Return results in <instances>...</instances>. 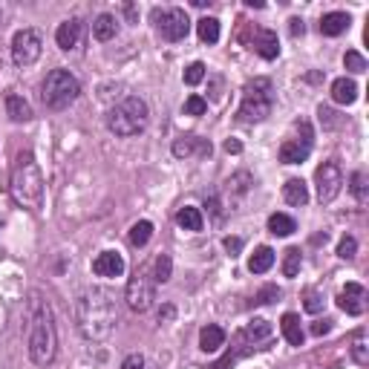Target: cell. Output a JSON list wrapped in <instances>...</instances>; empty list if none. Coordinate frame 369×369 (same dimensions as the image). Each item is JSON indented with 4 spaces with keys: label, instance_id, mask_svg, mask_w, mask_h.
<instances>
[{
    "label": "cell",
    "instance_id": "1",
    "mask_svg": "<svg viewBox=\"0 0 369 369\" xmlns=\"http://www.w3.org/2000/svg\"><path fill=\"white\" fill-rule=\"evenodd\" d=\"M119 323V303H116V294L110 289H101V286H92V289H84L75 300V326L78 332L92 341V343H101L113 335Z\"/></svg>",
    "mask_w": 369,
    "mask_h": 369
},
{
    "label": "cell",
    "instance_id": "2",
    "mask_svg": "<svg viewBox=\"0 0 369 369\" xmlns=\"http://www.w3.org/2000/svg\"><path fill=\"white\" fill-rule=\"evenodd\" d=\"M26 346L29 358L38 366H50L58 352V329L50 303L43 300L40 292L29 294V332H26Z\"/></svg>",
    "mask_w": 369,
    "mask_h": 369
},
{
    "label": "cell",
    "instance_id": "3",
    "mask_svg": "<svg viewBox=\"0 0 369 369\" xmlns=\"http://www.w3.org/2000/svg\"><path fill=\"white\" fill-rule=\"evenodd\" d=\"M12 197L18 205L29 211H40L43 205V176L29 150H21L12 167Z\"/></svg>",
    "mask_w": 369,
    "mask_h": 369
},
{
    "label": "cell",
    "instance_id": "4",
    "mask_svg": "<svg viewBox=\"0 0 369 369\" xmlns=\"http://www.w3.org/2000/svg\"><path fill=\"white\" fill-rule=\"evenodd\" d=\"M148 121H150L148 101L138 99V96H127L116 107L107 110V127H110V133H116L121 138L138 136V133L148 127Z\"/></svg>",
    "mask_w": 369,
    "mask_h": 369
},
{
    "label": "cell",
    "instance_id": "5",
    "mask_svg": "<svg viewBox=\"0 0 369 369\" xmlns=\"http://www.w3.org/2000/svg\"><path fill=\"white\" fill-rule=\"evenodd\" d=\"M274 110V87L268 78H254L243 89V104L237 110V119L246 124H257L268 119Z\"/></svg>",
    "mask_w": 369,
    "mask_h": 369
},
{
    "label": "cell",
    "instance_id": "6",
    "mask_svg": "<svg viewBox=\"0 0 369 369\" xmlns=\"http://www.w3.org/2000/svg\"><path fill=\"white\" fill-rule=\"evenodd\" d=\"M81 96V84L70 70H53L40 84V99L50 110H67Z\"/></svg>",
    "mask_w": 369,
    "mask_h": 369
},
{
    "label": "cell",
    "instance_id": "7",
    "mask_svg": "<svg viewBox=\"0 0 369 369\" xmlns=\"http://www.w3.org/2000/svg\"><path fill=\"white\" fill-rule=\"evenodd\" d=\"M124 300L133 312H148L156 300V286H153V277L148 268H138L130 280H127V289H124Z\"/></svg>",
    "mask_w": 369,
    "mask_h": 369
},
{
    "label": "cell",
    "instance_id": "8",
    "mask_svg": "<svg viewBox=\"0 0 369 369\" xmlns=\"http://www.w3.org/2000/svg\"><path fill=\"white\" fill-rule=\"evenodd\" d=\"M153 23H156V29H159V35L165 40H182V38H188V32H191L188 12L179 9V6L153 9Z\"/></svg>",
    "mask_w": 369,
    "mask_h": 369
},
{
    "label": "cell",
    "instance_id": "9",
    "mask_svg": "<svg viewBox=\"0 0 369 369\" xmlns=\"http://www.w3.org/2000/svg\"><path fill=\"white\" fill-rule=\"evenodd\" d=\"M40 50H43V40H40L38 29L15 32V38H12V61L18 67H32L40 58Z\"/></svg>",
    "mask_w": 369,
    "mask_h": 369
},
{
    "label": "cell",
    "instance_id": "10",
    "mask_svg": "<svg viewBox=\"0 0 369 369\" xmlns=\"http://www.w3.org/2000/svg\"><path fill=\"white\" fill-rule=\"evenodd\" d=\"M314 184H317V199L323 205H329L338 194H341V184H343V173L338 162H323L314 170Z\"/></svg>",
    "mask_w": 369,
    "mask_h": 369
},
{
    "label": "cell",
    "instance_id": "11",
    "mask_svg": "<svg viewBox=\"0 0 369 369\" xmlns=\"http://www.w3.org/2000/svg\"><path fill=\"white\" fill-rule=\"evenodd\" d=\"M309 153H312V127H309V121H303V136L286 138L277 156H280L283 165H300L309 159Z\"/></svg>",
    "mask_w": 369,
    "mask_h": 369
},
{
    "label": "cell",
    "instance_id": "12",
    "mask_svg": "<svg viewBox=\"0 0 369 369\" xmlns=\"http://www.w3.org/2000/svg\"><path fill=\"white\" fill-rule=\"evenodd\" d=\"M81 35H84V23H81L78 18H70V21H64V23L55 29V43L61 46L64 53H72L75 46L81 43Z\"/></svg>",
    "mask_w": 369,
    "mask_h": 369
},
{
    "label": "cell",
    "instance_id": "13",
    "mask_svg": "<svg viewBox=\"0 0 369 369\" xmlns=\"http://www.w3.org/2000/svg\"><path fill=\"white\" fill-rule=\"evenodd\" d=\"M251 50L257 55H263L265 61H274L277 55H280V40H277V32L271 29H257L254 32V40H251Z\"/></svg>",
    "mask_w": 369,
    "mask_h": 369
},
{
    "label": "cell",
    "instance_id": "14",
    "mask_svg": "<svg viewBox=\"0 0 369 369\" xmlns=\"http://www.w3.org/2000/svg\"><path fill=\"white\" fill-rule=\"evenodd\" d=\"M92 271L99 277H121L124 274V257L119 251H101L92 260Z\"/></svg>",
    "mask_w": 369,
    "mask_h": 369
},
{
    "label": "cell",
    "instance_id": "15",
    "mask_svg": "<svg viewBox=\"0 0 369 369\" xmlns=\"http://www.w3.org/2000/svg\"><path fill=\"white\" fill-rule=\"evenodd\" d=\"M363 300H366V289L360 283H346V289L338 297V306L346 314H363V306H366Z\"/></svg>",
    "mask_w": 369,
    "mask_h": 369
},
{
    "label": "cell",
    "instance_id": "16",
    "mask_svg": "<svg viewBox=\"0 0 369 369\" xmlns=\"http://www.w3.org/2000/svg\"><path fill=\"white\" fill-rule=\"evenodd\" d=\"M349 15L346 12H329V15H323L320 18V32L326 35V38H338V35H343L346 29H349Z\"/></svg>",
    "mask_w": 369,
    "mask_h": 369
},
{
    "label": "cell",
    "instance_id": "17",
    "mask_svg": "<svg viewBox=\"0 0 369 369\" xmlns=\"http://www.w3.org/2000/svg\"><path fill=\"white\" fill-rule=\"evenodd\" d=\"M222 346H225V329L216 326V323L202 326V332H199V349L202 352H219Z\"/></svg>",
    "mask_w": 369,
    "mask_h": 369
},
{
    "label": "cell",
    "instance_id": "18",
    "mask_svg": "<svg viewBox=\"0 0 369 369\" xmlns=\"http://www.w3.org/2000/svg\"><path fill=\"white\" fill-rule=\"evenodd\" d=\"M6 116H9L12 121L23 124V121H32V107H29V101H26L23 96H18V92H9V96H6Z\"/></svg>",
    "mask_w": 369,
    "mask_h": 369
},
{
    "label": "cell",
    "instance_id": "19",
    "mask_svg": "<svg viewBox=\"0 0 369 369\" xmlns=\"http://www.w3.org/2000/svg\"><path fill=\"white\" fill-rule=\"evenodd\" d=\"M197 148H199L202 153H211V145H205L202 138H197V136H179L176 142H173V156L188 159V156L197 153Z\"/></svg>",
    "mask_w": 369,
    "mask_h": 369
},
{
    "label": "cell",
    "instance_id": "20",
    "mask_svg": "<svg viewBox=\"0 0 369 369\" xmlns=\"http://www.w3.org/2000/svg\"><path fill=\"white\" fill-rule=\"evenodd\" d=\"M283 199L294 208H303L309 202V188H306V182L303 179H289L283 184Z\"/></svg>",
    "mask_w": 369,
    "mask_h": 369
},
{
    "label": "cell",
    "instance_id": "21",
    "mask_svg": "<svg viewBox=\"0 0 369 369\" xmlns=\"http://www.w3.org/2000/svg\"><path fill=\"white\" fill-rule=\"evenodd\" d=\"M280 329H283V338H286L292 346H303L306 332H303V326H300V317H297L294 312L283 314V320H280Z\"/></svg>",
    "mask_w": 369,
    "mask_h": 369
},
{
    "label": "cell",
    "instance_id": "22",
    "mask_svg": "<svg viewBox=\"0 0 369 369\" xmlns=\"http://www.w3.org/2000/svg\"><path fill=\"white\" fill-rule=\"evenodd\" d=\"M332 99H335L338 104H355V99H358V84H355L352 78H338V81L332 84Z\"/></svg>",
    "mask_w": 369,
    "mask_h": 369
},
{
    "label": "cell",
    "instance_id": "23",
    "mask_svg": "<svg viewBox=\"0 0 369 369\" xmlns=\"http://www.w3.org/2000/svg\"><path fill=\"white\" fill-rule=\"evenodd\" d=\"M92 35H96V40H113L119 35V21L113 15H99L92 21Z\"/></svg>",
    "mask_w": 369,
    "mask_h": 369
},
{
    "label": "cell",
    "instance_id": "24",
    "mask_svg": "<svg viewBox=\"0 0 369 369\" xmlns=\"http://www.w3.org/2000/svg\"><path fill=\"white\" fill-rule=\"evenodd\" d=\"M268 231L274 237H289L297 231V222L289 216V214H271L268 216Z\"/></svg>",
    "mask_w": 369,
    "mask_h": 369
},
{
    "label": "cell",
    "instance_id": "25",
    "mask_svg": "<svg viewBox=\"0 0 369 369\" xmlns=\"http://www.w3.org/2000/svg\"><path fill=\"white\" fill-rule=\"evenodd\" d=\"M271 265H274V251H271L268 246H260V248L248 257V271H251V274H265Z\"/></svg>",
    "mask_w": 369,
    "mask_h": 369
},
{
    "label": "cell",
    "instance_id": "26",
    "mask_svg": "<svg viewBox=\"0 0 369 369\" xmlns=\"http://www.w3.org/2000/svg\"><path fill=\"white\" fill-rule=\"evenodd\" d=\"M150 237H153V222H148V219L136 222V225L130 228V234H127V240H130L133 248H145V246L150 243Z\"/></svg>",
    "mask_w": 369,
    "mask_h": 369
},
{
    "label": "cell",
    "instance_id": "27",
    "mask_svg": "<svg viewBox=\"0 0 369 369\" xmlns=\"http://www.w3.org/2000/svg\"><path fill=\"white\" fill-rule=\"evenodd\" d=\"M176 225L184 228V231H202V214H199V208H194V205L179 208V214H176Z\"/></svg>",
    "mask_w": 369,
    "mask_h": 369
},
{
    "label": "cell",
    "instance_id": "28",
    "mask_svg": "<svg viewBox=\"0 0 369 369\" xmlns=\"http://www.w3.org/2000/svg\"><path fill=\"white\" fill-rule=\"evenodd\" d=\"M197 32H199V40L202 43H216L219 40V21L216 18H202L197 23Z\"/></svg>",
    "mask_w": 369,
    "mask_h": 369
},
{
    "label": "cell",
    "instance_id": "29",
    "mask_svg": "<svg viewBox=\"0 0 369 369\" xmlns=\"http://www.w3.org/2000/svg\"><path fill=\"white\" fill-rule=\"evenodd\" d=\"M170 271H173L170 254H159L156 263H153V280H156V283H167V280H170Z\"/></svg>",
    "mask_w": 369,
    "mask_h": 369
},
{
    "label": "cell",
    "instance_id": "30",
    "mask_svg": "<svg viewBox=\"0 0 369 369\" xmlns=\"http://www.w3.org/2000/svg\"><path fill=\"white\" fill-rule=\"evenodd\" d=\"M300 265H303L300 248H289V251H286V260H283V274H286V277H297V274H300Z\"/></svg>",
    "mask_w": 369,
    "mask_h": 369
},
{
    "label": "cell",
    "instance_id": "31",
    "mask_svg": "<svg viewBox=\"0 0 369 369\" xmlns=\"http://www.w3.org/2000/svg\"><path fill=\"white\" fill-rule=\"evenodd\" d=\"M349 182H352L349 188H352L355 199H358V202H366V197H369V194H366V173H363V170H355Z\"/></svg>",
    "mask_w": 369,
    "mask_h": 369
},
{
    "label": "cell",
    "instance_id": "32",
    "mask_svg": "<svg viewBox=\"0 0 369 369\" xmlns=\"http://www.w3.org/2000/svg\"><path fill=\"white\" fill-rule=\"evenodd\" d=\"M343 64H346V70H349V72H355V75L366 72V58H363L360 53H355V50H349V53L343 55Z\"/></svg>",
    "mask_w": 369,
    "mask_h": 369
},
{
    "label": "cell",
    "instance_id": "33",
    "mask_svg": "<svg viewBox=\"0 0 369 369\" xmlns=\"http://www.w3.org/2000/svg\"><path fill=\"white\" fill-rule=\"evenodd\" d=\"M208 113V101L202 96H188L184 101V116H205Z\"/></svg>",
    "mask_w": 369,
    "mask_h": 369
},
{
    "label": "cell",
    "instance_id": "34",
    "mask_svg": "<svg viewBox=\"0 0 369 369\" xmlns=\"http://www.w3.org/2000/svg\"><path fill=\"white\" fill-rule=\"evenodd\" d=\"M182 78H184V84L197 87V84H199V81L205 78V64H202V61H194V64H191L188 70H184V75H182Z\"/></svg>",
    "mask_w": 369,
    "mask_h": 369
},
{
    "label": "cell",
    "instance_id": "35",
    "mask_svg": "<svg viewBox=\"0 0 369 369\" xmlns=\"http://www.w3.org/2000/svg\"><path fill=\"white\" fill-rule=\"evenodd\" d=\"M268 335H271L268 320H251V326H248V338L260 341V338H268Z\"/></svg>",
    "mask_w": 369,
    "mask_h": 369
},
{
    "label": "cell",
    "instance_id": "36",
    "mask_svg": "<svg viewBox=\"0 0 369 369\" xmlns=\"http://www.w3.org/2000/svg\"><path fill=\"white\" fill-rule=\"evenodd\" d=\"M355 251H358L355 237H343V240L338 243V257H341V260H352V257H355Z\"/></svg>",
    "mask_w": 369,
    "mask_h": 369
},
{
    "label": "cell",
    "instance_id": "37",
    "mask_svg": "<svg viewBox=\"0 0 369 369\" xmlns=\"http://www.w3.org/2000/svg\"><path fill=\"white\" fill-rule=\"evenodd\" d=\"M222 246H225V251H228L231 257H237V254L243 251V240H240V237H225Z\"/></svg>",
    "mask_w": 369,
    "mask_h": 369
},
{
    "label": "cell",
    "instance_id": "38",
    "mask_svg": "<svg viewBox=\"0 0 369 369\" xmlns=\"http://www.w3.org/2000/svg\"><path fill=\"white\" fill-rule=\"evenodd\" d=\"M320 309H323V297H320L317 292H309V294H306V312L314 314V312H320Z\"/></svg>",
    "mask_w": 369,
    "mask_h": 369
},
{
    "label": "cell",
    "instance_id": "39",
    "mask_svg": "<svg viewBox=\"0 0 369 369\" xmlns=\"http://www.w3.org/2000/svg\"><path fill=\"white\" fill-rule=\"evenodd\" d=\"M121 369H145V358L142 355H127L124 363H121Z\"/></svg>",
    "mask_w": 369,
    "mask_h": 369
},
{
    "label": "cell",
    "instance_id": "40",
    "mask_svg": "<svg viewBox=\"0 0 369 369\" xmlns=\"http://www.w3.org/2000/svg\"><path fill=\"white\" fill-rule=\"evenodd\" d=\"M352 358H355L358 363H366V360H369V355H366V343H363V341H358V343L352 346Z\"/></svg>",
    "mask_w": 369,
    "mask_h": 369
},
{
    "label": "cell",
    "instance_id": "41",
    "mask_svg": "<svg viewBox=\"0 0 369 369\" xmlns=\"http://www.w3.org/2000/svg\"><path fill=\"white\" fill-rule=\"evenodd\" d=\"M329 329H332V320H317L314 326H312V335H314V338H320V335H326Z\"/></svg>",
    "mask_w": 369,
    "mask_h": 369
},
{
    "label": "cell",
    "instance_id": "42",
    "mask_svg": "<svg viewBox=\"0 0 369 369\" xmlns=\"http://www.w3.org/2000/svg\"><path fill=\"white\" fill-rule=\"evenodd\" d=\"M289 23H292V35H303V32H306V26H303V21H300V18H292Z\"/></svg>",
    "mask_w": 369,
    "mask_h": 369
},
{
    "label": "cell",
    "instance_id": "43",
    "mask_svg": "<svg viewBox=\"0 0 369 369\" xmlns=\"http://www.w3.org/2000/svg\"><path fill=\"white\" fill-rule=\"evenodd\" d=\"M225 150H228V153H240V150H243V145H240V142H234V138H228V142H225Z\"/></svg>",
    "mask_w": 369,
    "mask_h": 369
},
{
    "label": "cell",
    "instance_id": "44",
    "mask_svg": "<svg viewBox=\"0 0 369 369\" xmlns=\"http://www.w3.org/2000/svg\"><path fill=\"white\" fill-rule=\"evenodd\" d=\"M277 294H280L277 289H265V292H260V294H257V303H265V297H277Z\"/></svg>",
    "mask_w": 369,
    "mask_h": 369
},
{
    "label": "cell",
    "instance_id": "45",
    "mask_svg": "<svg viewBox=\"0 0 369 369\" xmlns=\"http://www.w3.org/2000/svg\"><path fill=\"white\" fill-rule=\"evenodd\" d=\"M4 18H6V9H4V6H0V26H4Z\"/></svg>",
    "mask_w": 369,
    "mask_h": 369
}]
</instances>
